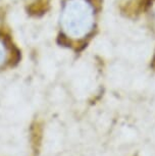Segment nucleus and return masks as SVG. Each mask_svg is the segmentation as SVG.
<instances>
[{
    "label": "nucleus",
    "mask_w": 155,
    "mask_h": 156,
    "mask_svg": "<svg viewBox=\"0 0 155 156\" xmlns=\"http://www.w3.org/2000/svg\"><path fill=\"white\" fill-rule=\"evenodd\" d=\"M95 23L94 7L88 0H68L61 11L63 33L75 40L87 37Z\"/></svg>",
    "instance_id": "obj_1"
},
{
    "label": "nucleus",
    "mask_w": 155,
    "mask_h": 156,
    "mask_svg": "<svg viewBox=\"0 0 155 156\" xmlns=\"http://www.w3.org/2000/svg\"><path fill=\"white\" fill-rule=\"evenodd\" d=\"M7 48L6 46H5L4 42L0 39V66H3L4 62L6 61L7 59Z\"/></svg>",
    "instance_id": "obj_2"
},
{
    "label": "nucleus",
    "mask_w": 155,
    "mask_h": 156,
    "mask_svg": "<svg viewBox=\"0 0 155 156\" xmlns=\"http://www.w3.org/2000/svg\"><path fill=\"white\" fill-rule=\"evenodd\" d=\"M152 14H153V16H154V20H155V6L153 7V9H152Z\"/></svg>",
    "instance_id": "obj_3"
}]
</instances>
